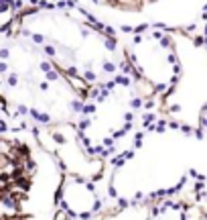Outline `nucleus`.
<instances>
[{
  "label": "nucleus",
  "instance_id": "nucleus-1",
  "mask_svg": "<svg viewBox=\"0 0 207 220\" xmlns=\"http://www.w3.org/2000/svg\"><path fill=\"white\" fill-rule=\"evenodd\" d=\"M63 182L37 131L0 106V220H57Z\"/></svg>",
  "mask_w": 207,
  "mask_h": 220
}]
</instances>
